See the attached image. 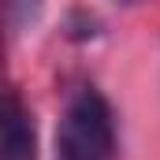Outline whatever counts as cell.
Here are the masks:
<instances>
[{
  "instance_id": "6da1fadb",
  "label": "cell",
  "mask_w": 160,
  "mask_h": 160,
  "mask_svg": "<svg viewBox=\"0 0 160 160\" xmlns=\"http://www.w3.org/2000/svg\"><path fill=\"white\" fill-rule=\"evenodd\" d=\"M116 157V119L112 104L82 86L67 101L63 119L56 127V160H112Z\"/></svg>"
},
{
  "instance_id": "7a4b0ae2",
  "label": "cell",
  "mask_w": 160,
  "mask_h": 160,
  "mask_svg": "<svg viewBox=\"0 0 160 160\" xmlns=\"http://www.w3.org/2000/svg\"><path fill=\"white\" fill-rule=\"evenodd\" d=\"M0 160H38V130L34 116L22 104V97L15 89H8L4 97V123H0Z\"/></svg>"
},
{
  "instance_id": "3957f363",
  "label": "cell",
  "mask_w": 160,
  "mask_h": 160,
  "mask_svg": "<svg viewBox=\"0 0 160 160\" xmlns=\"http://www.w3.org/2000/svg\"><path fill=\"white\" fill-rule=\"evenodd\" d=\"M41 8L45 0H4V22H8V34L19 38L26 30H34L41 19Z\"/></svg>"
},
{
  "instance_id": "277c9868",
  "label": "cell",
  "mask_w": 160,
  "mask_h": 160,
  "mask_svg": "<svg viewBox=\"0 0 160 160\" xmlns=\"http://www.w3.org/2000/svg\"><path fill=\"white\" fill-rule=\"evenodd\" d=\"M123 4H134V0H123Z\"/></svg>"
}]
</instances>
